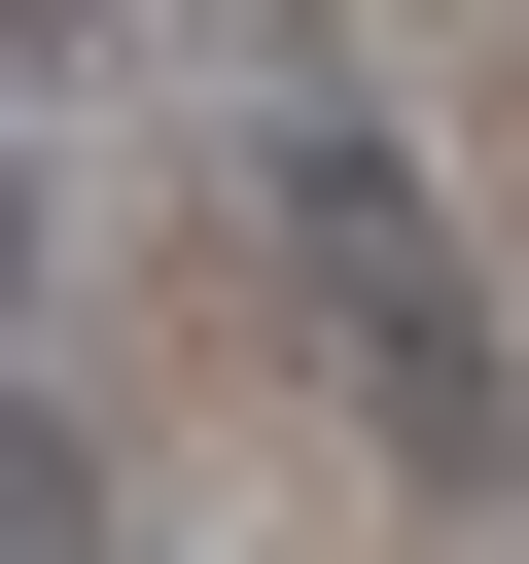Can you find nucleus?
<instances>
[{"label": "nucleus", "instance_id": "obj_1", "mask_svg": "<svg viewBox=\"0 0 529 564\" xmlns=\"http://www.w3.org/2000/svg\"><path fill=\"white\" fill-rule=\"evenodd\" d=\"M282 247H317L353 388L423 423V494H529V388H494V282H458V212H423V141H388V106H282Z\"/></svg>", "mask_w": 529, "mask_h": 564}, {"label": "nucleus", "instance_id": "obj_2", "mask_svg": "<svg viewBox=\"0 0 529 564\" xmlns=\"http://www.w3.org/2000/svg\"><path fill=\"white\" fill-rule=\"evenodd\" d=\"M0 317H35V141H0Z\"/></svg>", "mask_w": 529, "mask_h": 564}]
</instances>
